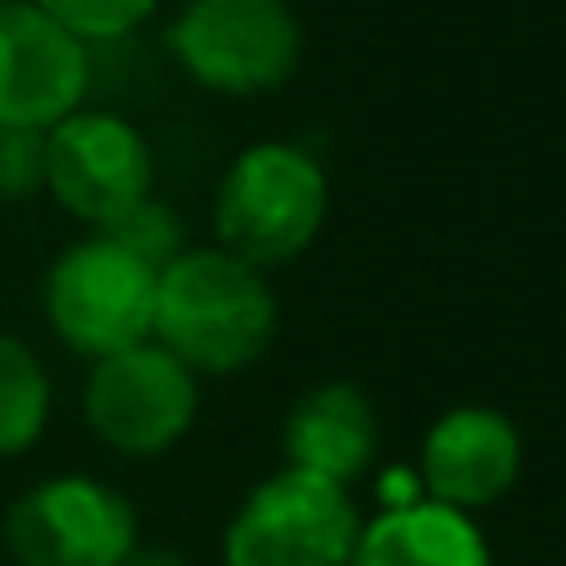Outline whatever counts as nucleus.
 <instances>
[{"label": "nucleus", "mask_w": 566, "mask_h": 566, "mask_svg": "<svg viewBox=\"0 0 566 566\" xmlns=\"http://www.w3.org/2000/svg\"><path fill=\"white\" fill-rule=\"evenodd\" d=\"M31 6H41L81 45H91V41H120V35L140 31L156 15L160 0H31Z\"/></svg>", "instance_id": "14"}, {"label": "nucleus", "mask_w": 566, "mask_h": 566, "mask_svg": "<svg viewBox=\"0 0 566 566\" xmlns=\"http://www.w3.org/2000/svg\"><path fill=\"white\" fill-rule=\"evenodd\" d=\"M86 45L31 0L0 6V130H51L86 101Z\"/></svg>", "instance_id": "9"}, {"label": "nucleus", "mask_w": 566, "mask_h": 566, "mask_svg": "<svg viewBox=\"0 0 566 566\" xmlns=\"http://www.w3.org/2000/svg\"><path fill=\"white\" fill-rule=\"evenodd\" d=\"M171 55L216 96H271L301 65V21L286 0H186L171 21Z\"/></svg>", "instance_id": "3"}, {"label": "nucleus", "mask_w": 566, "mask_h": 566, "mask_svg": "<svg viewBox=\"0 0 566 566\" xmlns=\"http://www.w3.org/2000/svg\"><path fill=\"white\" fill-rule=\"evenodd\" d=\"M522 476V431L496 407H451L421 437L427 502L471 516L496 506Z\"/></svg>", "instance_id": "10"}, {"label": "nucleus", "mask_w": 566, "mask_h": 566, "mask_svg": "<svg viewBox=\"0 0 566 566\" xmlns=\"http://www.w3.org/2000/svg\"><path fill=\"white\" fill-rule=\"evenodd\" d=\"M106 235H116L120 247L130 251V256H140L150 271H166L176 256L186 251V231H181V216L171 211V206L160 201H140L136 211L126 216V221H116Z\"/></svg>", "instance_id": "15"}, {"label": "nucleus", "mask_w": 566, "mask_h": 566, "mask_svg": "<svg viewBox=\"0 0 566 566\" xmlns=\"http://www.w3.org/2000/svg\"><path fill=\"white\" fill-rule=\"evenodd\" d=\"M45 186V130H0V201H31Z\"/></svg>", "instance_id": "16"}, {"label": "nucleus", "mask_w": 566, "mask_h": 566, "mask_svg": "<svg viewBox=\"0 0 566 566\" xmlns=\"http://www.w3.org/2000/svg\"><path fill=\"white\" fill-rule=\"evenodd\" d=\"M352 566H492V546L471 516L411 502L361 522Z\"/></svg>", "instance_id": "12"}, {"label": "nucleus", "mask_w": 566, "mask_h": 566, "mask_svg": "<svg viewBox=\"0 0 566 566\" xmlns=\"http://www.w3.org/2000/svg\"><path fill=\"white\" fill-rule=\"evenodd\" d=\"M0 6H6V0H0Z\"/></svg>", "instance_id": "18"}, {"label": "nucleus", "mask_w": 566, "mask_h": 566, "mask_svg": "<svg viewBox=\"0 0 566 566\" xmlns=\"http://www.w3.org/2000/svg\"><path fill=\"white\" fill-rule=\"evenodd\" d=\"M361 512L352 486L281 467L235 506L221 536L226 566H352Z\"/></svg>", "instance_id": "5"}, {"label": "nucleus", "mask_w": 566, "mask_h": 566, "mask_svg": "<svg viewBox=\"0 0 566 566\" xmlns=\"http://www.w3.org/2000/svg\"><path fill=\"white\" fill-rule=\"evenodd\" d=\"M150 186H156V160L126 116L81 106L45 130V191L75 221L111 231L140 201H150Z\"/></svg>", "instance_id": "8"}, {"label": "nucleus", "mask_w": 566, "mask_h": 566, "mask_svg": "<svg viewBox=\"0 0 566 566\" xmlns=\"http://www.w3.org/2000/svg\"><path fill=\"white\" fill-rule=\"evenodd\" d=\"M196 411H201V376L160 342H140L91 361L81 417L116 457H166L196 427Z\"/></svg>", "instance_id": "6"}, {"label": "nucleus", "mask_w": 566, "mask_h": 566, "mask_svg": "<svg viewBox=\"0 0 566 566\" xmlns=\"http://www.w3.org/2000/svg\"><path fill=\"white\" fill-rule=\"evenodd\" d=\"M51 421V376L21 336L0 332V461L25 457Z\"/></svg>", "instance_id": "13"}, {"label": "nucleus", "mask_w": 566, "mask_h": 566, "mask_svg": "<svg viewBox=\"0 0 566 566\" xmlns=\"http://www.w3.org/2000/svg\"><path fill=\"white\" fill-rule=\"evenodd\" d=\"M276 321L281 306L266 271L221 247H186L156 276L150 342L196 376L251 371L276 342Z\"/></svg>", "instance_id": "1"}, {"label": "nucleus", "mask_w": 566, "mask_h": 566, "mask_svg": "<svg viewBox=\"0 0 566 566\" xmlns=\"http://www.w3.org/2000/svg\"><path fill=\"white\" fill-rule=\"evenodd\" d=\"M45 321L75 356L101 361L150 342L156 321V271L130 256L116 235L96 231L55 256L45 271Z\"/></svg>", "instance_id": "4"}, {"label": "nucleus", "mask_w": 566, "mask_h": 566, "mask_svg": "<svg viewBox=\"0 0 566 566\" xmlns=\"http://www.w3.org/2000/svg\"><path fill=\"white\" fill-rule=\"evenodd\" d=\"M126 566H191V562L181 552H166V546H136Z\"/></svg>", "instance_id": "17"}, {"label": "nucleus", "mask_w": 566, "mask_h": 566, "mask_svg": "<svg viewBox=\"0 0 566 566\" xmlns=\"http://www.w3.org/2000/svg\"><path fill=\"white\" fill-rule=\"evenodd\" d=\"M332 186L321 160L286 140H256L216 186V247L271 271L296 261L326 226Z\"/></svg>", "instance_id": "2"}, {"label": "nucleus", "mask_w": 566, "mask_h": 566, "mask_svg": "<svg viewBox=\"0 0 566 566\" xmlns=\"http://www.w3.org/2000/svg\"><path fill=\"white\" fill-rule=\"evenodd\" d=\"M381 447V421H376L371 396L352 381H321L296 396L281 427V451L291 471L352 486L371 471Z\"/></svg>", "instance_id": "11"}, {"label": "nucleus", "mask_w": 566, "mask_h": 566, "mask_svg": "<svg viewBox=\"0 0 566 566\" xmlns=\"http://www.w3.org/2000/svg\"><path fill=\"white\" fill-rule=\"evenodd\" d=\"M0 536L15 566H126L140 546L136 506L111 481L81 471L15 496Z\"/></svg>", "instance_id": "7"}]
</instances>
